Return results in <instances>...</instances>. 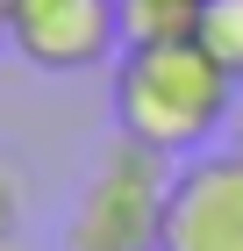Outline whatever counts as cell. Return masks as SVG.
I'll list each match as a JSON object with an SVG mask.
<instances>
[{
  "instance_id": "1",
  "label": "cell",
  "mask_w": 243,
  "mask_h": 251,
  "mask_svg": "<svg viewBox=\"0 0 243 251\" xmlns=\"http://www.w3.org/2000/svg\"><path fill=\"white\" fill-rule=\"evenodd\" d=\"M243 86L207 58L200 43H157L114 58V129L143 151L186 165L229 129Z\"/></svg>"
},
{
  "instance_id": "2",
  "label": "cell",
  "mask_w": 243,
  "mask_h": 251,
  "mask_svg": "<svg viewBox=\"0 0 243 251\" xmlns=\"http://www.w3.org/2000/svg\"><path fill=\"white\" fill-rule=\"evenodd\" d=\"M172 173H179L172 158L114 136V151L100 158V173L86 179L72 223H65V251H165Z\"/></svg>"
},
{
  "instance_id": "3",
  "label": "cell",
  "mask_w": 243,
  "mask_h": 251,
  "mask_svg": "<svg viewBox=\"0 0 243 251\" xmlns=\"http://www.w3.org/2000/svg\"><path fill=\"white\" fill-rule=\"evenodd\" d=\"M7 50L36 72H93L122 58V0H0Z\"/></svg>"
},
{
  "instance_id": "4",
  "label": "cell",
  "mask_w": 243,
  "mask_h": 251,
  "mask_svg": "<svg viewBox=\"0 0 243 251\" xmlns=\"http://www.w3.org/2000/svg\"><path fill=\"white\" fill-rule=\"evenodd\" d=\"M165 251H243V158L200 151L172 173Z\"/></svg>"
},
{
  "instance_id": "5",
  "label": "cell",
  "mask_w": 243,
  "mask_h": 251,
  "mask_svg": "<svg viewBox=\"0 0 243 251\" xmlns=\"http://www.w3.org/2000/svg\"><path fill=\"white\" fill-rule=\"evenodd\" d=\"M207 0H122V50H157V43H193Z\"/></svg>"
},
{
  "instance_id": "6",
  "label": "cell",
  "mask_w": 243,
  "mask_h": 251,
  "mask_svg": "<svg viewBox=\"0 0 243 251\" xmlns=\"http://www.w3.org/2000/svg\"><path fill=\"white\" fill-rule=\"evenodd\" d=\"M193 43H200L207 58L243 86V0H207V7H200V36H193Z\"/></svg>"
},
{
  "instance_id": "7",
  "label": "cell",
  "mask_w": 243,
  "mask_h": 251,
  "mask_svg": "<svg viewBox=\"0 0 243 251\" xmlns=\"http://www.w3.org/2000/svg\"><path fill=\"white\" fill-rule=\"evenodd\" d=\"M15 223H22V179H15V165L0 158V244H15Z\"/></svg>"
},
{
  "instance_id": "8",
  "label": "cell",
  "mask_w": 243,
  "mask_h": 251,
  "mask_svg": "<svg viewBox=\"0 0 243 251\" xmlns=\"http://www.w3.org/2000/svg\"><path fill=\"white\" fill-rule=\"evenodd\" d=\"M222 151L243 158V100H236V115H229V129H222Z\"/></svg>"
},
{
  "instance_id": "9",
  "label": "cell",
  "mask_w": 243,
  "mask_h": 251,
  "mask_svg": "<svg viewBox=\"0 0 243 251\" xmlns=\"http://www.w3.org/2000/svg\"><path fill=\"white\" fill-rule=\"evenodd\" d=\"M0 50H7V7H0Z\"/></svg>"
},
{
  "instance_id": "10",
  "label": "cell",
  "mask_w": 243,
  "mask_h": 251,
  "mask_svg": "<svg viewBox=\"0 0 243 251\" xmlns=\"http://www.w3.org/2000/svg\"><path fill=\"white\" fill-rule=\"evenodd\" d=\"M0 251H22V244H0Z\"/></svg>"
}]
</instances>
